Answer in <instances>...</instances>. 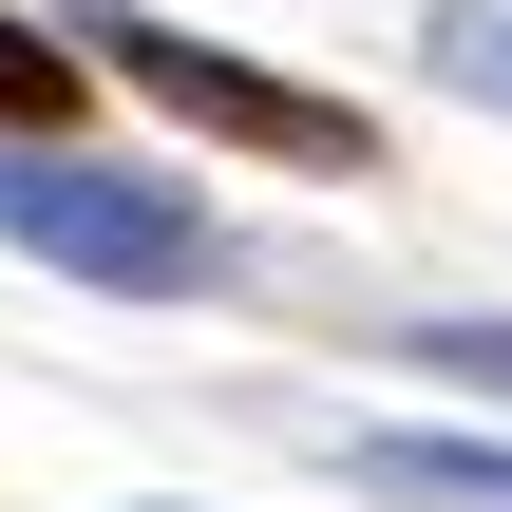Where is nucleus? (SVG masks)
I'll return each instance as SVG.
<instances>
[{
  "label": "nucleus",
  "instance_id": "obj_1",
  "mask_svg": "<svg viewBox=\"0 0 512 512\" xmlns=\"http://www.w3.org/2000/svg\"><path fill=\"white\" fill-rule=\"evenodd\" d=\"M0 247H38L57 285H133V304H171V285L228 266V228H209L171 171H95V152H57V133L0 152Z\"/></svg>",
  "mask_w": 512,
  "mask_h": 512
},
{
  "label": "nucleus",
  "instance_id": "obj_2",
  "mask_svg": "<svg viewBox=\"0 0 512 512\" xmlns=\"http://www.w3.org/2000/svg\"><path fill=\"white\" fill-rule=\"evenodd\" d=\"M76 57H95V76H133L152 114H190V133H228V152H285V171H380V133H361V95H304V76H266V57H228V38H190V19H133V0H76Z\"/></svg>",
  "mask_w": 512,
  "mask_h": 512
},
{
  "label": "nucleus",
  "instance_id": "obj_3",
  "mask_svg": "<svg viewBox=\"0 0 512 512\" xmlns=\"http://www.w3.org/2000/svg\"><path fill=\"white\" fill-rule=\"evenodd\" d=\"M342 475L399 494V512H512V437H361Z\"/></svg>",
  "mask_w": 512,
  "mask_h": 512
},
{
  "label": "nucleus",
  "instance_id": "obj_4",
  "mask_svg": "<svg viewBox=\"0 0 512 512\" xmlns=\"http://www.w3.org/2000/svg\"><path fill=\"white\" fill-rule=\"evenodd\" d=\"M76 114V19L38 38V19H0V133H57Z\"/></svg>",
  "mask_w": 512,
  "mask_h": 512
},
{
  "label": "nucleus",
  "instance_id": "obj_5",
  "mask_svg": "<svg viewBox=\"0 0 512 512\" xmlns=\"http://www.w3.org/2000/svg\"><path fill=\"white\" fill-rule=\"evenodd\" d=\"M418 361H437V380H475V399H512V323H418Z\"/></svg>",
  "mask_w": 512,
  "mask_h": 512
},
{
  "label": "nucleus",
  "instance_id": "obj_6",
  "mask_svg": "<svg viewBox=\"0 0 512 512\" xmlns=\"http://www.w3.org/2000/svg\"><path fill=\"white\" fill-rule=\"evenodd\" d=\"M437 57H456V76H494V95H512V0H456V19H437Z\"/></svg>",
  "mask_w": 512,
  "mask_h": 512
}]
</instances>
